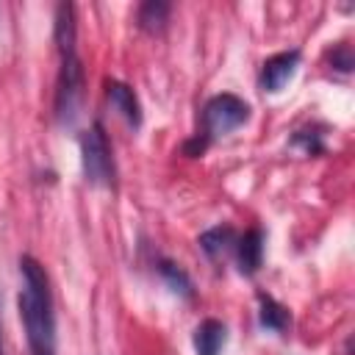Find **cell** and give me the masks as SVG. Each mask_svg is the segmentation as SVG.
<instances>
[{
    "instance_id": "cell-11",
    "label": "cell",
    "mask_w": 355,
    "mask_h": 355,
    "mask_svg": "<svg viewBox=\"0 0 355 355\" xmlns=\"http://www.w3.org/2000/svg\"><path fill=\"white\" fill-rule=\"evenodd\" d=\"M236 236H239V233H236L230 225H214V227H208L205 233H200L197 244H200V250L205 252L208 261H222L225 255L233 252Z\"/></svg>"
},
{
    "instance_id": "cell-13",
    "label": "cell",
    "mask_w": 355,
    "mask_h": 355,
    "mask_svg": "<svg viewBox=\"0 0 355 355\" xmlns=\"http://www.w3.org/2000/svg\"><path fill=\"white\" fill-rule=\"evenodd\" d=\"M352 67H355V55H352V47H349L347 42L336 44V47L330 50V69H336V72L347 75V72H352Z\"/></svg>"
},
{
    "instance_id": "cell-5",
    "label": "cell",
    "mask_w": 355,
    "mask_h": 355,
    "mask_svg": "<svg viewBox=\"0 0 355 355\" xmlns=\"http://www.w3.org/2000/svg\"><path fill=\"white\" fill-rule=\"evenodd\" d=\"M300 58L302 53L300 50H283V53H275L269 55L263 64H261V72H258V86L269 94H277L297 72L300 67Z\"/></svg>"
},
{
    "instance_id": "cell-4",
    "label": "cell",
    "mask_w": 355,
    "mask_h": 355,
    "mask_svg": "<svg viewBox=\"0 0 355 355\" xmlns=\"http://www.w3.org/2000/svg\"><path fill=\"white\" fill-rule=\"evenodd\" d=\"M80 166H83V178L92 186L100 189H114L116 186V161H114V150L108 141V133L100 122L89 125L80 139Z\"/></svg>"
},
{
    "instance_id": "cell-10",
    "label": "cell",
    "mask_w": 355,
    "mask_h": 355,
    "mask_svg": "<svg viewBox=\"0 0 355 355\" xmlns=\"http://www.w3.org/2000/svg\"><path fill=\"white\" fill-rule=\"evenodd\" d=\"M169 14L172 6L166 0H144L136 6V28L150 36H161L169 25Z\"/></svg>"
},
{
    "instance_id": "cell-12",
    "label": "cell",
    "mask_w": 355,
    "mask_h": 355,
    "mask_svg": "<svg viewBox=\"0 0 355 355\" xmlns=\"http://www.w3.org/2000/svg\"><path fill=\"white\" fill-rule=\"evenodd\" d=\"M258 322L263 330H272L277 336H286L291 330V311L277 302L269 294H258Z\"/></svg>"
},
{
    "instance_id": "cell-15",
    "label": "cell",
    "mask_w": 355,
    "mask_h": 355,
    "mask_svg": "<svg viewBox=\"0 0 355 355\" xmlns=\"http://www.w3.org/2000/svg\"><path fill=\"white\" fill-rule=\"evenodd\" d=\"M0 355H3V336H0Z\"/></svg>"
},
{
    "instance_id": "cell-8",
    "label": "cell",
    "mask_w": 355,
    "mask_h": 355,
    "mask_svg": "<svg viewBox=\"0 0 355 355\" xmlns=\"http://www.w3.org/2000/svg\"><path fill=\"white\" fill-rule=\"evenodd\" d=\"M194 352L197 355H222L225 344H227V327L219 319H202L191 336Z\"/></svg>"
},
{
    "instance_id": "cell-1",
    "label": "cell",
    "mask_w": 355,
    "mask_h": 355,
    "mask_svg": "<svg viewBox=\"0 0 355 355\" xmlns=\"http://www.w3.org/2000/svg\"><path fill=\"white\" fill-rule=\"evenodd\" d=\"M53 42L58 53V75L53 92V116L61 128H72L86 100V72L78 55V17L72 3H58L53 17Z\"/></svg>"
},
{
    "instance_id": "cell-6",
    "label": "cell",
    "mask_w": 355,
    "mask_h": 355,
    "mask_svg": "<svg viewBox=\"0 0 355 355\" xmlns=\"http://www.w3.org/2000/svg\"><path fill=\"white\" fill-rule=\"evenodd\" d=\"M105 100H108V105L133 128V130H139L141 128V119H144V114H141V103H139V97H136V92L125 83V80H116V78H108L105 80Z\"/></svg>"
},
{
    "instance_id": "cell-9",
    "label": "cell",
    "mask_w": 355,
    "mask_h": 355,
    "mask_svg": "<svg viewBox=\"0 0 355 355\" xmlns=\"http://www.w3.org/2000/svg\"><path fill=\"white\" fill-rule=\"evenodd\" d=\"M153 266H155L158 277L164 280V286H166L175 297H183V300H191V297H194V283H191L189 272H186L180 263H175V261L166 258V255H158V258L153 261Z\"/></svg>"
},
{
    "instance_id": "cell-3",
    "label": "cell",
    "mask_w": 355,
    "mask_h": 355,
    "mask_svg": "<svg viewBox=\"0 0 355 355\" xmlns=\"http://www.w3.org/2000/svg\"><path fill=\"white\" fill-rule=\"evenodd\" d=\"M250 119V103L239 94H230V92H222V94H214L205 105H202V114H200V133L183 144V153L197 158L205 153V147L233 130H239L244 122Z\"/></svg>"
},
{
    "instance_id": "cell-2",
    "label": "cell",
    "mask_w": 355,
    "mask_h": 355,
    "mask_svg": "<svg viewBox=\"0 0 355 355\" xmlns=\"http://www.w3.org/2000/svg\"><path fill=\"white\" fill-rule=\"evenodd\" d=\"M19 319L25 327L28 355H55V302L47 269L33 258H19Z\"/></svg>"
},
{
    "instance_id": "cell-7",
    "label": "cell",
    "mask_w": 355,
    "mask_h": 355,
    "mask_svg": "<svg viewBox=\"0 0 355 355\" xmlns=\"http://www.w3.org/2000/svg\"><path fill=\"white\" fill-rule=\"evenodd\" d=\"M263 230L261 227H250V230H244V233H239L236 236V244H233V261H236V266H239V272L241 275H255L258 269H261V263H263Z\"/></svg>"
},
{
    "instance_id": "cell-14",
    "label": "cell",
    "mask_w": 355,
    "mask_h": 355,
    "mask_svg": "<svg viewBox=\"0 0 355 355\" xmlns=\"http://www.w3.org/2000/svg\"><path fill=\"white\" fill-rule=\"evenodd\" d=\"M291 144H294V147H302L305 155H316V153L324 150V144H322V133H316L313 128H308V130H297V133L291 136Z\"/></svg>"
}]
</instances>
